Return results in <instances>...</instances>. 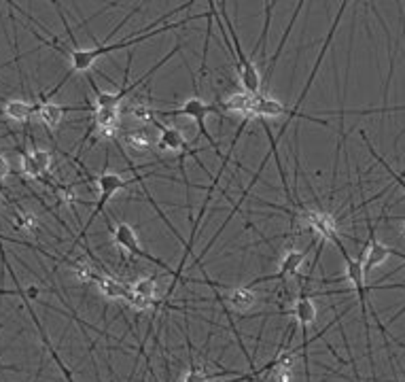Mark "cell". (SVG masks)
<instances>
[{"label":"cell","instance_id":"obj_1","mask_svg":"<svg viewBox=\"0 0 405 382\" xmlns=\"http://www.w3.org/2000/svg\"><path fill=\"white\" fill-rule=\"evenodd\" d=\"M215 108L210 106V104H206L201 98H189V100H185V104L181 106V108H177V111H170V113H164V115H185V117H191V120L197 124V128H199V134L204 136L215 149H217V153H219V146H217V142H215V138L210 136V132H208V128H206V117L213 113Z\"/></svg>","mask_w":405,"mask_h":382},{"label":"cell","instance_id":"obj_2","mask_svg":"<svg viewBox=\"0 0 405 382\" xmlns=\"http://www.w3.org/2000/svg\"><path fill=\"white\" fill-rule=\"evenodd\" d=\"M302 221L306 225H310L318 236L323 240H331V242H339V236H337V221L325 213V211H314V209H306L302 213Z\"/></svg>","mask_w":405,"mask_h":382},{"label":"cell","instance_id":"obj_3","mask_svg":"<svg viewBox=\"0 0 405 382\" xmlns=\"http://www.w3.org/2000/svg\"><path fill=\"white\" fill-rule=\"evenodd\" d=\"M119 126V108L117 106H96L94 111V130L96 138H112L115 130Z\"/></svg>","mask_w":405,"mask_h":382},{"label":"cell","instance_id":"obj_4","mask_svg":"<svg viewBox=\"0 0 405 382\" xmlns=\"http://www.w3.org/2000/svg\"><path fill=\"white\" fill-rule=\"evenodd\" d=\"M388 255H393V249H388L386 245H382L378 238H375V233L371 231V233H369L367 249L363 251V257H361V263H363V274L367 276L373 268L382 266V263L388 259Z\"/></svg>","mask_w":405,"mask_h":382},{"label":"cell","instance_id":"obj_5","mask_svg":"<svg viewBox=\"0 0 405 382\" xmlns=\"http://www.w3.org/2000/svg\"><path fill=\"white\" fill-rule=\"evenodd\" d=\"M286 113L284 104L272 96L266 94H255L253 96V106H250V117H259V120H278Z\"/></svg>","mask_w":405,"mask_h":382},{"label":"cell","instance_id":"obj_6","mask_svg":"<svg viewBox=\"0 0 405 382\" xmlns=\"http://www.w3.org/2000/svg\"><path fill=\"white\" fill-rule=\"evenodd\" d=\"M98 187H100V200H98V209H96V213H94V217L98 215V213H102L104 211V207H106V202L117 193V191H121L124 187H126V181L121 179L119 174H115V172H104L100 179H98ZM94 217H92V221H94Z\"/></svg>","mask_w":405,"mask_h":382},{"label":"cell","instance_id":"obj_7","mask_svg":"<svg viewBox=\"0 0 405 382\" xmlns=\"http://www.w3.org/2000/svg\"><path fill=\"white\" fill-rule=\"evenodd\" d=\"M153 124L159 128V149L164 151H187L189 149V144L185 140V136L177 130V128H168V126H161L159 122L153 120Z\"/></svg>","mask_w":405,"mask_h":382},{"label":"cell","instance_id":"obj_8","mask_svg":"<svg viewBox=\"0 0 405 382\" xmlns=\"http://www.w3.org/2000/svg\"><path fill=\"white\" fill-rule=\"evenodd\" d=\"M34 113L39 120L49 128V130H57L64 120V106L55 104V102H41V104H34Z\"/></svg>","mask_w":405,"mask_h":382},{"label":"cell","instance_id":"obj_9","mask_svg":"<svg viewBox=\"0 0 405 382\" xmlns=\"http://www.w3.org/2000/svg\"><path fill=\"white\" fill-rule=\"evenodd\" d=\"M96 285H98L100 293L106 300H124L126 302V298L130 296V287L128 285H124L121 280L112 278V276H106V274H102Z\"/></svg>","mask_w":405,"mask_h":382},{"label":"cell","instance_id":"obj_10","mask_svg":"<svg viewBox=\"0 0 405 382\" xmlns=\"http://www.w3.org/2000/svg\"><path fill=\"white\" fill-rule=\"evenodd\" d=\"M3 113H5V117H9L11 122H19L21 124V122H28L34 115V104L26 102V100H19V98H13V100L5 102Z\"/></svg>","mask_w":405,"mask_h":382},{"label":"cell","instance_id":"obj_11","mask_svg":"<svg viewBox=\"0 0 405 382\" xmlns=\"http://www.w3.org/2000/svg\"><path fill=\"white\" fill-rule=\"evenodd\" d=\"M253 96L250 92H236V94H231L229 98L223 100V108L227 113H238L242 117H250V106H253Z\"/></svg>","mask_w":405,"mask_h":382},{"label":"cell","instance_id":"obj_12","mask_svg":"<svg viewBox=\"0 0 405 382\" xmlns=\"http://www.w3.org/2000/svg\"><path fill=\"white\" fill-rule=\"evenodd\" d=\"M227 302L231 304V308L234 310L246 312L257 304V293L250 287H238L227 296Z\"/></svg>","mask_w":405,"mask_h":382},{"label":"cell","instance_id":"obj_13","mask_svg":"<svg viewBox=\"0 0 405 382\" xmlns=\"http://www.w3.org/2000/svg\"><path fill=\"white\" fill-rule=\"evenodd\" d=\"M115 242H117L119 247H124L128 253H134V255H142L140 249H138V236L132 225L128 223H119L117 227H115Z\"/></svg>","mask_w":405,"mask_h":382},{"label":"cell","instance_id":"obj_14","mask_svg":"<svg viewBox=\"0 0 405 382\" xmlns=\"http://www.w3.org/2000/svg\"><path fill=\"white\" fill-rule=\"evenodd\" d=\"M293 316L302 327H310L312 323L316 321V304L310 298L302 296L293 306Z\"/></svg>","mask_w":405,"mask_h":382},{"label":"cell","instance_id":"obj_15","mask_svg":"<svg viewBox=\"0 0 405 382\" xmlns=\"http://www.w3.org/2000/svg\"><path fill=\"white\" fill-rule=\"evenodd\" d=\"M155 138L151 136L149 130H132L126 134V144L130 146L132 151L136 153H144V151H149L151 146H153Z\"/></svg>","mask_w":405,"mask_h":382},{"label":"cell","instance_id":"obj_16","mask_svg":"<svg viewBox=\"0 0 405 382\" xmlns=\"http://www.w3.org/2000/svg\"><path fill=\"white\" fill-rule=\"evenodd\" d=\"M304 259H306V253L304 251H288L286 255H284V259L280 261V268H278V278H284V276H293V274H297V270H299V266L304 263Z\"/></svg>","mask_w":405,"mask_h":382},{"label":"cell","instance_id":"obj_17","mask_svg":"<svg viewBox=\"0 0 405 382\" xmlns=\"http://www.w3.org/2000/svg\"><path fill=\"white\" fill-rule=\"evenodd\" d=\"M72 272H75L77 280H81V283H98V278L102 276L88 261H75L72 263Z\"/></svg>","mask_w":405,"mask_h":382},{"label":"cell","instance_id":"obj_18","mask_svg":"<svg viewBox=\"0 0 405 382\" xmlns=\"http://www.w3.org/2000/svg\"><path fill=\"white\" fill-rule=\"evenodd\" d=\"M13 225L19 231H37L39 229V217L30 211H17L13 215Z\"/></svg>","mask_w":405,"mask_h":382},{"label":"cell","instance_id":"obj_19","mask_svg":"<svg viewBox=\"0 0 405 382\" xmlns=\"http://www.w3.org/2000/svg\"><path fill=\"white\" fill-rule=\"evenodd\" d=\"M136 296H142V298H147V300H153L155 302V296H157V283L149 276H142L138 278L132 287H130Z\"/></svg>","mask_w":405,"mask_h":382},{"label":"cell","instance_id":"obj_20","mask_svg":"<svg viewBox=\"0 0 405 382\" xmlns=\"http://www.w3.org/2000/svg\"><path fill=\"white\" fill-rule=\"evenodd\" d=\"M128 90L119 92V94H110V92H96V106H117L121 104V100L126 98Z\"/></svg>","mask_w":405,"mask_h":382},{"label":"cell","instance_id":"obj_21","mask_svg":"<svg viewBox=\"0 0 405 382\" xmlns=\"http://www.w3.org/2000/svg\"><path fill=\"white\" fill-rule=\"evenodd\" d=\"M21 172H23L26 176H30V179H39V176H43V172H41V168L37 166V162L32 160L30 151L21 153Z\"/></svg>","mask_w":405,"mask_h":382},{"label":"cell","instance_id":"obj_22","mask_svg":"<svg viewBox=\"0 0 405 382\" xmlns=\"http://www.w3.org/2000/svg\"><path fill=\"white\" fill-rule=\"evenodd\" d=\"M361 136H363V140H365V144L369 146V151H371V155H373L375 160H378V162H380V164H382V166H384V168L388 170V174H391V176H393V179L397 181V185H399V187H401V189L405 191V181H403V176H399V174H397V172H395V170H393V168H391V166H388V164H386V162H384V160L380 157V155H378V153H375V149H373V146H371V142L367 140V136H365V132H361Z\"/></svg>","mask_w":405,"mask_h":382},{"label":"cell","instance_id":"obj_23","mask_svg":"<svg viewBox=\"0 0 405 382\" xmlns=\"http://www.w3.org/2000/svg\"><path fill=\"white\" fill-rule=\"evenodd\" d=\"M30 155H32V160L37 162V166L41 168L43 174L51 168V153L49 151H45V149H32Z\"/></svg>","mask_w":405,"mask_h":382},{"label":"cell","instance_id":"obj_24","mask_svg":"<svg viewBox=\"0 0 405 382\" xmlns=\"http://www.w3.org/2000/svg\"><path fill=\"white\" fill-rule=\"evenodd\" d=\"M183 382H210V376L201 370L199 365H191L183 378Z\"/></svg>","mask_w":405,"mask_h":382},{"label":"cell","instance_id":"obj_25","mask_svg":"<svg viewBox=\"0 0 405 382\" xmlns=\"http://www.w3.org/2000/svg\"><path fill=\"white\" fill-rule=\"evenodd\" d=\"M128 306L136 308V310H147L149 306H153V300H147V298H142V296H136V293L130 289V296L126 298Z\"/></svg>","mask_w":405,"mask_h":382},{"label":"cell","instance_id":"obj_26","mask_svg":"<svg viewBox=\"0 0 405 382\" xmlns=\"http://www.w3.org/2000/svg\"><path fill=\"white\" fill-rule=\"evenodd\" d=\"M132 117H136V120H140V122H153L155 113L151 108H147L144 104H138V106L132 108Z\"/></svg>","mask_w":405,"mask_h":382},{"label":"cell","instance_id":"obj_27","mask_svg":"<svg viewBox=\"0 0 405 382\" xmlns=\"http://www.w3.org/2000/svg\"><path fill=\"white\" fill-rule=\"evenodd\" d=\"M9 172H11V164L3 153H0V187H3V181L9 176Z\"/></svg>","mask_w":405,"mask_h":382},{"label":"cell","instance_id":"obj_28","mask_svg":"<svg viewBox=\"0 0 405 382\" xmlns=\"http://www.w3.org/2000/svg\"><path fill=\"white\" fill-rule=\"evenodd\" d=\"M28 296H30V298H37V296H39V289H37V287H28Z\"/></svg>","mask_w":405,"mask_h":382},{"label":"cell","instance_id":"obj_29","mask_svg":"<svg viewBox=\"0 0 405 382\" xmlns=\"http://www.w3.org/2000/svg\"><path fill=\"white\" fill-rule=\"evenodd\" d=\"M399 231H401V236H403V238H405V221H403V223H401V227H399Z\"/></svg>","mask_w":405,"mask_h":382}]
</instances>
